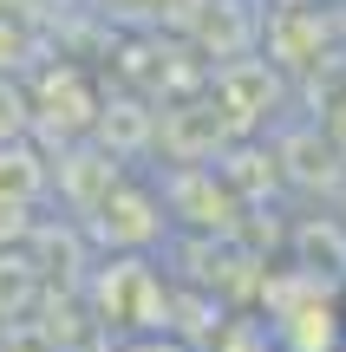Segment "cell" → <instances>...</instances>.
<instances>
[{"instance_id":"cell-1","label":"cell","mask_w":346,"mask_h":352,"mask_svg":"<svg viewBox=\"0 0 346 352\" xmlns=\"http://www.w3.org/2000/svg\"><path fill=\"white\" fill-rule=\"evenodd\" d=\"M91 320H98L105 340H125V333H177V307H170V280L151 267L144 248L105 254L85 280Z\"/></svg>"},{"instance_id":"cell-2","label":"cell","mask_w":346,"mask_h":352,"mask_svg":"<svg viewBox=\"0 0 346 352\" xmlns=\"http://www.w3.org/2000/svg\"><path fill=\"white\" fill-rule=\"evenodd\" d=\"M261 314H268L281 352H340L346 346V307L314 267L268 274L261 280Z\"/></svg>"},{"instance_id":"cell-10","label":"cell","mask_w":346,"mask_h":352,"mask_svg":"<svg viewBox=\"0 0 346 352\" xmlns=\"http://www.w3.org/2000/svg\"><path fill=\"white\" fill-rule=\"evenodd\" d=\"M340 352H346V346H340Z\"/></svg>"},{"instance_id":"cell-8","label":"cell","mask_w":346,"mask_h":352,"mask_svg":"<svg viewBox=\"0 0 346 352\" xmlns=\"http://www.w3.org/2000/svg\"><path fill=\"white\" fill-rule=\"evenodd\" d=\"M340 222H346V189H340Z\"/></svg>"},{"instance_id":"cell-5","label":"cell","mask_w":346,"mask_h":352,"mask_svg":"<svg viewBox=\"0 0 346 352\" xmlns=\"http://www.w3.org/2000/svg\"><path fill=\"white\" fill-rule=\"evenodd\" d=\"M203 352H281V346H274L268 314H222L216 333L203 340Z\"/></svg>"},{"instance_id":"cell-3","label":"cell","mask_w":346,"mask_h":352,"mask_svg":"<svg viewBox=\"0 0 346 352\" xmlns=\"http://www.w3.org/2000/svg\"><path fill=\"white\" fill-rule=\"evenodd\" d=\"M85 222L105 235V248H111V254H125V248H157V241H164V202H157L144 183L118 176L111 196H105Z\"/></svg>"},{"instance_id":"cell-9","label":"cell","mask_w":346,"mask_h":352,"mask_svg":"<svg viewBox=\"0 0 346 352\" xmlns=\"http://www.w3.org/2000/svg\"><path fill=\"white\" fill-rule=\"evenodd\" d=\"M0 352H7V327H0Z\"/></svg>"},{"instance_id":"cell-7","label":"cell","mask_w":346,"mask_h":352,"mask_svg":"<svg viewBox=\"0 0 346 352\" xmlns=\"http://www.w3.org/2000/svg\"><path fill=\"white\" fill-rule=\"evenodd\" d=\"M105 352H203V346H190L183 333H125V340H111Z\"/></svg>"},{"instance_id":"cell-6","label":"cell","mask_w":346,"mask_h":352,"mask_svg":"<svg viewBox=\"0 0 346 352\" xmlns=\"http://www.w3.org/2000/svg\"><path fill=\"white\" fill-rule=\"evenodd\" d=\"M46 176L52 170L39 164L26 144H0V202H20V209H26V202L46 189Z\"/></svg>"},{"instance_id":"cell-4","label":"cell","mask_w":346,"mask_h":352,"mask_svg":"<svg viewBox=\"0 0 346 352\" xmlns=\"http://www.w3.org/2000/svg\"><path fill=\"white\" fill-rule=\"evenodd\" d=\"M39 294H46V274L26 254H0V327H20L39 307Z\"/></svg>"}]
</instances>
